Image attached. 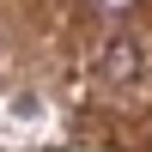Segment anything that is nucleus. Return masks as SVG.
<instances>
[{
    "instance_id": "obj_1",
    "label": "nucleus",
    "mask_w": 152,
    "mask_h": 152,
    "mask_svg": "<svg viewBox=\"0 0 152 152\" xmlns=\"http://www.w3.org/2000/svg\"><path fill=\"white\" fill-rule=\"evenodd\" d=\"M104 73H110V79H134V73H140V49H134L128 37H122V43H110V55H104Z\"/></svg>"
},
{
    "instance_id": "obj_2",
    "label": "nucleus",
    "mask_w": 152,
    "mask_h": 152,
    "mask_svg": "<svg viewBox=\"0 0 152 152\" xmlns=\"http://www.w3.org/2000/svg\"><path fill=\"white\" fill-rule=\"evenodd\" d=\"M97 6H110V12H128V6H134V0H97Z\"/></svg>"
}]
</instances>
